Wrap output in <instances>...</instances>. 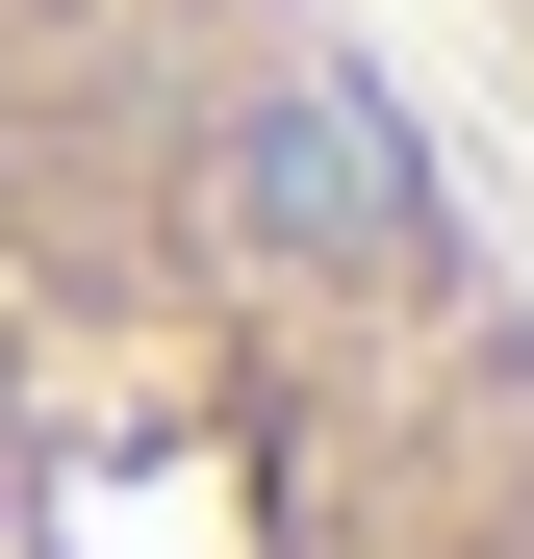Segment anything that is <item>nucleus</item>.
Masks as SVG:
<instances>
[{"label": "nucleus", "instance_id": "nucleus-2", "mask_svg": "<svg viewBox=\"0 0 534 559\" xmlns=\"http://www.w3.org/2000/svg\"><path fill=\"white\" fill-rule=\"evenodd\" d=\"M484 26H509V51H534V0H484Z\"/></svg>", "mask_w": 534, "mask_h": 559}, {"label": "nucleus", "instance_id": "nucleus-1", "mask_svg": "<svg viewBox=\"0 0 534 559\" xmlns=\"http://www.w3.org/2000/svg\"><path fill=\"white\" fill-rule=\"evenodd\" d=\"M0 559H534V229L382 0H0Z\"/></svg>", "mask_w": 534, "mask_h": 559}]
</instances>
